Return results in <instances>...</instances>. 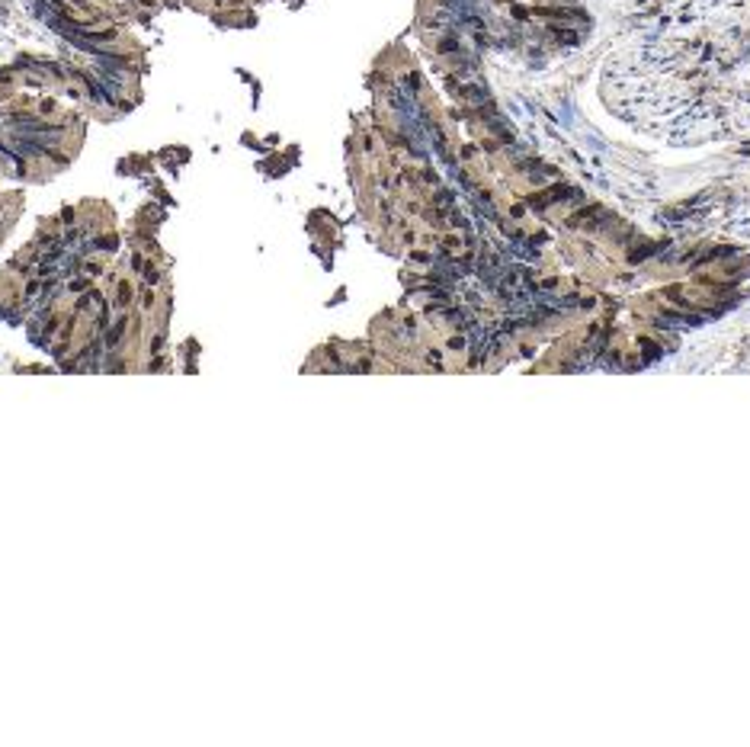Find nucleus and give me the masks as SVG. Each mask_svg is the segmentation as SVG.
<instances>
[{
    "instance_id": "nucleus-1",
    "label": "nucleus",
    "mask_w": 750,
    "mask_h": 747,
    "mask_svg": "<svg viewBox=\"0 0 750 747\" xmlns=\"http://www.w3.org/2000/svg\"><path fill=\"white\" fill-rule=\"evenodd\" d=\"M74 4H83V0H74Z\"/></svg>"
}]
</instances>
